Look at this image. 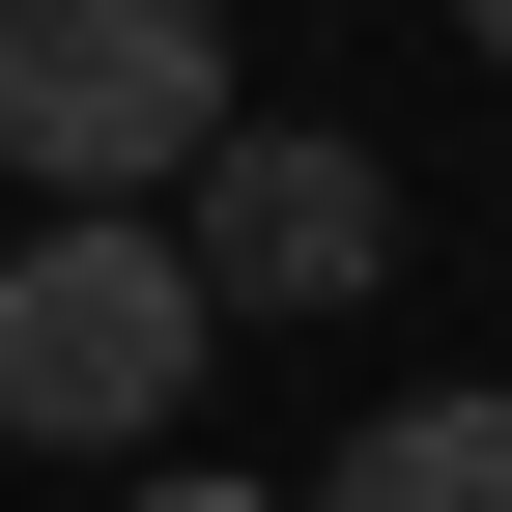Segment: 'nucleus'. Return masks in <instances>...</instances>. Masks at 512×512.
Returning a JSON list of instances; mask_svg holds the SVG:
<instances>
[{
	"label": "nucleus",
	"instance_id": "f257e3e1",
	"mask_svg": "<svg viewBox=\"0 0 512 512\" xmlns=\"http://www.w3.org/2000/svg\"><path fill=\"white\" fill-rule=\"evenodd\" d=\"M228 143V0H0V171L29 228H171Z\"/></svg>",
	"mask_w": 512,
	"mask_h": 512
},
{
	"label": "nucleus",
	"instance_id": "7ed1b4c3",
	"mask_svg": "<svg viewBox=\"0 0 512 512\" xmlns=\"http://www.w3.org/2000/svg\"><path fill=\"white\" fill-rule=\"evenodd\" d=\"M171 256H200V313H370L399 285V171L370 143H200Z\"/></svg>",
	"mask_w": 512,
	"mask_h": 512
},
{
	"label": "nucleus",
	"instance_id": "20e7f679",
	"mask_svg": "<svg viewBox=\"0 0 512 512\" xmlns=\"http://www.w3.org/2000/svg\"><path fill=\"white\" fill-rule=\"evenodd\" d=\"M313 512H512V399H370Z\"/></svg>",
	"mask_w": 512,
	"mask_h": 512
},
{
	"label": "nucleus",
	"instance_id": "423d86ee",
	"mask_svg": "<svg viewBox=\"0 0 512 512\" xmlns=\"http://www.w3.org/2000/svg\"><path fill=\"white\" fill-rule=\"evenodd\" d=\"M456 29H484V86H512V0H456Z\"/></svg>",
	"mask_w": 512,
	"mask_h": 512
},
{
	"label": "nucleus",
	"instance_id": "f03ea898",
	"mask_svg": "<svg viewBox=\"0 0 512 512\" xmlns=\"http://www.w3.org/2000/svg\"><path fill=\"white\" fill-rule=\"evenodd\" d=\"M200 256L171 228H29L0 256V427H29V456H143L171 399H200Z\"/></svg>",
	"mask_w": 512,
	"mask_h": 512
},
{
	"label": "nucleus",
	"instance_id": "39448f33",
	"mask_svg": "<svg viewBox=\"0 0 512 512\" xmlns=\"http://www.w3.org/2000/svg\"><path fill=\"white\" fill-rule=\"evenodd\" d=\"M114 512H256V484H114Z\"/></svg>",
	"mask_w": 512,
	"mask_h": 512
}]
</instances>
